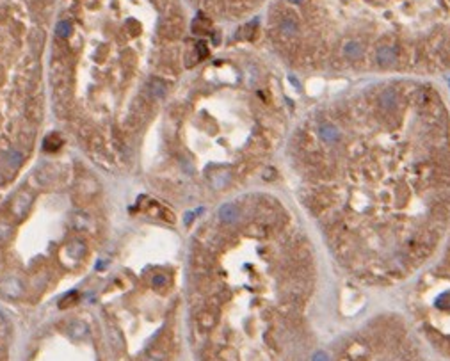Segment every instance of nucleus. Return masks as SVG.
<instances>
[{
	"label": "nucleus",
	"mask_w": 450,
	"mask_h": 361,
	"mask_svg": "<svg viewBox=\"0 0 450 361\" xmlns=\"http://www.w3.org/2000/svg\"><path fill=\"white\" fill-rule=\"evenodd\" d=\"M198 322L201 324L203 327H214L215 317L212 315V312H208V310H203V312L198 313Z\"/></svg>",
	"instance_id": "obj_11"
},
{
	"label": "nucleus",
	"mask_w": 450,
	"mask_h": 361,
	"mask_svg": "<svg viewBox=\"0 0 450 361\" xmlns=\"http://www.w3.org/2000/svg\"><path fill=\"white\" fill-rule=\"evenodd\" d=\"M13 229L9 224H0V244H6V242L11 238Z\"/></svg>",
	"instance_id": "obj_15"
},
{
	"label": "nucleus",
	"mask_w": 450,
	"mask_h": 361,
	"mask_svg": "<svg viewBox=\"0 0 450 361\" xmlns=\"http://www.w3.org/2000/svg\"><path fill=\"white\" fill-rule=\"evenodd\" d=\"M165 281H167V278H165L164 274H157L153 278V285L155 286H162V285H165Z\"/></svg>",
	"instance_id": "obj_17"
},
{
	"label": "nucleus",
	"mask_w": 450,
	"mask_h": 361,
	"mask_svg": "<svg viewBox=\"0 0 450 361\" xmlns=\"http://www.w3.org/2000/svg\"><path fill=\"white\" fill-rule=\"evenodd\" d=\"M347 356L351 361H368V347L363 342H353L347 349Z\"/></svg>",
	"instance_id": "obj_4"
},
{
	"label": "nucleus",
	"mask_w": 450,
	"mask_h": 361,
	"mask_svg": "<svg viewBox=\"0 0 450 361\" xmlns=\"http://www.w3.org/2000/svg\"><path fill=\"white\" fill-rule=\"evenodd\" d=\"M239 215H240L239 208H237V205H233V203H226L219 208V219H221V222H226V224H233V222H237Z\"/></svg>",
	"instance_id": "obj_6"
},
{
	"label": "nucleus",
	"mask_w": 450,
	"mask_h": 361,
	"mask_svg": "<svg viewBox=\"0 0 450 361\" xmlns=\"http://www.w3.org/2000/svg\"><path fill=\"white\" fill-rule=\"evenodd\" d=\"M344 53H345V57H349V59H353V61H358L363 57L365 45L360 41V39H349V41L344 45Z\"/></svg>",
	"instance_id": "obj_5"
},
{
	"label": "nucleus",
	"mask_w": 450,
	"mask_h": 361,
	"mask_svg": "<svg viewBox=\"0 0 450 361\" xmlns=\"http://www.w3.org/2000/svg\"><path fill=\"white\" fill-rule=\"evenodd\" d=\"M375 59H377V64L381 68H393L399 63V50L397 46L393 45H383L377 48V53H375Z\"/></svg>",
	"instance_id": "obj_1"
},
{
	"label": "nucleus",
	"mask_w": 450,
	"mask_h": 361,
	"mask_svg": "<svg viewBox=\"0 0 450 361\" xmlns=\"http://www.w3.org/2000/svg\"><path fill=\"white\" fill-rule=\"evenodd\" d=\"M230 182V171L226 169H215L210 174V184L214 189H222Z\"/></svg>",
	"instance_id": "obj_8"
},
{
	"label": "nucleus",
	"mask_w": 450,
	"mask_h": 361,
	"mask_svg": "<svg viewBox=\"0 0 450 361\" xmlns=\"http://www.w3.org/2000/svg\"><path fill=\"white\" fill-rule=\"evenodd\" d=\"M319 136H320V139L327 141V143H334V141L338 139V130L334 125L322 123L319 127Z\"/></svg>",
	"instance_id": "obj_9"
},
{
	"label": "nucleus",
	"mask_w": 450,
	"mask_h": 361,
	"mask_svg": "<svg viewBox=\"0 0 450 361\" xmlns=\"http://www.w3.org/2000/svg\"><path fill=\"white\" fill-rule=\"evenodd\" d=\"M0 292L4 293V295H8V297L18 299L23 295V286L20 285L18 279L9 278V279H4V281L0 283Z\"/></svg>",
	"instance_id": "obj_3"
},
{
	"label": "nucleus",
	"mask_w": 450,
	"mask_h": 361,
	"mask_svg": "<svg viewBox=\"0 0 450 361\" xmlns=\"http://www.w3.org/2000/svg\"><path fill=\"white\" fill-rule=\"evenodd\" d=\"M248 233L253 235V237H256V238H263V237L269 235V226L263 224V222H253V224H249Z\"/></svg>",
	"instance_id": "obj_10"
},
{
	"label": "nucleus",
	"mask_w": 450,
	"mask_h": 361,
	"mask_svg": "<svg viewBox=\"0 0 450 361\" xmlns=\"http://www.w3.org/2000/svg\"><path fill=\"white\" fill-rule=\"evenodd\" d=\"M446 262L450 264V248H448V255H446Z\"/></svg>",
	"instance_id": "obj_19"
},
{
	"label": "nucleus",
	"mask_w": 450,
	"mask_h": 361,
	"mask_svg": "<svg viewBox=\"0 0 450 361\" xmlns=\"http://www.w3.org/2000/svg\"><path fill=\"white\" fill-rule=\"evenodd\" d=\"M30 203H32V194L27 192V191L20 192V194L16 196L15 200H13V203H11L13 214H15L16 217H23V215L27 214V210L30 208Z\"/></svg>",
	"instance_id": "obj_2"
},
{
	"label": "nucleus",
	"mask_w": 450,
	"mask_h": 361,
	"mask_svg": "<svg viewBox=\"0 0 450 361\" xmlns=\"http://www.w3.org/2000/svg\"><path fill=\"white\" fill-rule=\"evenodd\" d=\"M279 30H282V34L285 38H294L297 34V30H299V25H297V22L292 16H285L282 20V23H279Z\"/></svg>",
	"instance_id": "obj_7"
},
{
	"label": "nucleus",
	"mask_w": 450,
	"mask_h": 361,
	"mask_svg": "<svg viewBox=\"0 0 450 361\" xmlns=\"http://www.w3.org/2000/svg\"><path fill=\"white\" fill-rule=\"evenodd\" d=\"M86 324H82V322H75L73 324L72 327H70V329H68V333H70V335L72 336H75V338H80V336L84 335V333H86Z\"/></svg>",
	"instance_id": "obj_14"
},
{
	"label": "nucleus",
	"mask_w": 450,
	"mask_h": 361,
	"mask_svg": "<svg viewBox=\"0 0 450 361\" xmlns=\"http://www.w3.org/2000/svg\"><path fill=\"white\" fill-rule=\"evenodd\" d=\"M68 253H72V256L79 258V256L84 253V244H80V242H72V244L68 246Z\"/></svg>",
	"instance_id": "obj_16"
},
{
	"label": "nucleus",
	"mask_w": 450,
	"mask_h": 361,
	"mask_svg": "<svg viewBox=\"0 0 450 361\" xmlns=\"http://www.w3.org/2000/svg\"><path fill=\"white\" fill-rule=\"evenodd\" d=\"M289 2H292V4H303L304 0H289Z\"/></svg>",
	"instance_id": "obj_18"
},
{
	"label": "nucleus",
	"mask_w": 450,
	"mask_h": 361,
	"mask_svg": "<svg viewBox=\"0 0 450 361\" xmlns=\"http://www.w3.org/2000/svg\"><path fill=\"white\" fill-rule=\"evenodd\" d=\"M150 94H151V96H157V98L164 96V94H165L164 82H160V80H151V82H150Z\"/></svg>",
	"instance_id": "obj_12"
},
{
	"label": "nucleus",
	"mask_w": 450,
	"mask_h": 361,
	"mask_svg": "<svg viewBox=\"0 0 450 361\" xmlns=\"http://www.w3.org/2000/svg\"><path fill=\"white\" fill-rule=\"evenodd\" d=\"M55 34L59 38H70V34H72V25L68 22H61L55 29Z\"/></svg>",
	"instance_id": "obj_13"
}]
</instances>
